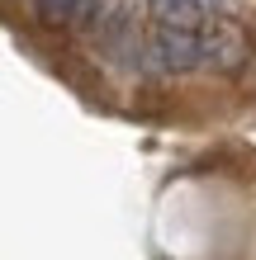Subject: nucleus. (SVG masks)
Instances as JSON below:
<instances>
[{
	"mask_svg": "<svg viewBox=\"0 0 256 260\" xmlns=\"http://www.w3.org/2000/svg\"><path fill=\"white\" fill-rule=\"evenodd\" d=\"M237 57H242V38H237V28L218 24V19H204L200 24V67H233Z\"/></svg>",
	"mask_w": 256,
	"mask_h": 260,
	"instance_id": "nucleus-1",
	"label": "nucleus"
},
{
	"mask_svg": "<svg viewBox=\"0 0 256 260\" xmlns=\"http://www.w3.org/2000/svg\"><path fill=\"white\" fill-rule=\"evenodd\" d=\"M34 5L52 24H100V14H104L100 0H34Z\"/></svg>",
	"mask_w": 256,
	"mask_h": 260,
	"instance_id": "nucleus-2",
	"label": "nucleus"
},
{
	"mask_svg": "<svg viewBox=\"0 0 256 260\" xmlns=\"http://www.w3.org/2000/svg\"><path fill=\"white\" fill-rule=\"evenodd\" d=\"M152 19L161 28H200L209 14L194 5V0H152Z\"/></svg>",
	"mask_w": 256,
	"mask_h": 260,
	"instance_id": "nucleus-3",
	"label": "nucleus"
}]
</instances>
